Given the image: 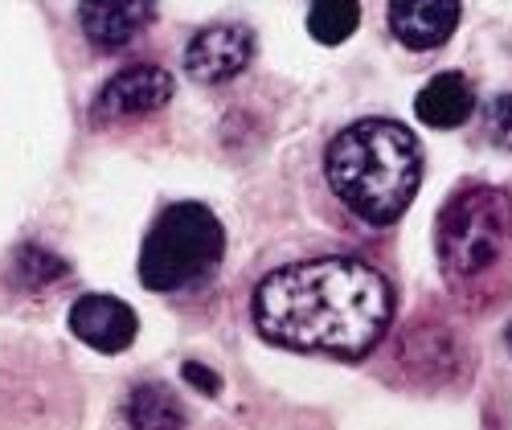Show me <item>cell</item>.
I'll return each instance as SVG.
<instances>
[{
  "mask_svg": "<svg viewBox=\"0 0 512 430\" xmlns=\"http://www.w3.org/2000/svg\"><path fill=\"white\" fill-rule=\"evenodd\" d=\"M70 275V263L62 254H54V250H46V246H21L17 250V258H13V279L21 283V287H29V291H41V287H54V283H62Z\"/></svg>",
  "mask_w": 512,
  "mask_h": 430,
  "instance_id": "obj_13",
  "label": "cell"
},
{
  "mask_svg": "<svg viewBox=\"0 0 512 430\" xmlns=\"http://www.w3.org/2000/svg\"><path fill=\"white\" fill-rule=\"evenodd\" d=\"M361 25V0H312L308 9V33L320 46H340Z\"/></svg>",
  "mask_w": 512,
  "mask_h": 430,
  "instance_id": "obj_12",
  "label": "cell"
},
{
  "mask_svg": "<svg viewBox=\"0 0 512 430\" xmlns=\"http://www.w3.org/2000/svg\"><path fill=\"white\" fill-rule=\"evenodd\" d=\"M226 230L201 201L168 205L140 246V283L148 291H181L218 271Z\"/></svg>",
  "mask_w": 512,
  "mask_h": 430,
  "instance_id": "obj_4",
  "label": "cell"
},
{
  "mask_svg": "<svg viewBox=\"0 0 512 430\" xmlns=\"http://www.w3.org/2000/svg\"><path fill=\"white\" fill-rule=\"evenodd\" d=\"M70 332L95 353H123L132 349L140 320L119 295H82L70 308Z\"/></svg>",
  "mask_w": 512,
  "mask_h": 430,
  "instance_id": "obj_8",
  "label": "cell"
},
{
  "mask_svg": "<svg viewBox=\"0 0 512 430\" xmlns=\"http://www.w3.org/2000/svg\"><path fill=\"white\" fill-rule=\"evenodd\" d=\"M394 291L377 267L345 254L271 271L254 287V324L291 353H324L357 361L386 336Z\"/></svg>",
  "mask_w": 512,
  "mask_h": 430,
  "instance_id": "obj_1",
  "label": "cell"
},
{
  "mask_svg": "<svg viewBox=\"0 0 512 430\" xmlns=\"http://www.w3.org/2000/svg\"><path fill=\"white\" fill-rule=\"evenodd\" d=\"M332 193L369 226H394L422 185V144L394 119H357L324 152Z\"/></svg>",
  "mask_w": 512,
  "mask_h": 430,
  "instance_id": "obj_2",
  "label": "cell"
},
{
  "mask_svg": "<svg viewBox=\"0 0 512 430\" xmlns=\"http://www.w3.org/2000/svg\"><path fill=\"white\" fill-rule=\"evenodd\" d=\"M414 111L426 127H459L476 111V91L459 70H447L422 86L414 99Z\"/></svg>",
  "mask_w": 512,
  "mask_h": 430,
  "instance_id": "obj_10",
  "label": "cell"
},
{
  "mask_svg": "<svg viewBox=\"0 0 512 430\" xmlns=\"http://www.w3.org/2000/svg\"><path fill=\"white\" fill-rule=\"evenodd\" d=\"M254 62V33L238 21H218L193 33L185 46V74L205 86H222Z\"/></svg>",
  "mask_w": 512,
  "mask_h": 430,
  "instance_id": "obj_6",
  "label": "cell"
},
{
  "mask_svg": "<svg viewBox=\"0 0 512 430\" xmlns=\"http://www.w3.org/2000/svg\"><path fill=\"white\" fill-rule=\"evenodd\" d=\"M123 414H127V426H132V430H185L189 426V414H185L181 398L168 390L164 381L132 385Z\"/></svg>",
  "mask_w": 512,
  "mask_h": 430,
  "instance_id": "obj_11",
  "label": "cell"
},
{
  "mask_svg": "<svg viewBox=\"0 0 512 430\" xmlns=\"http://www.w3.org/2000/svg\"><path fill=\"white\" fill-rule=\"evenodd\" d=\"M459 25V0H390V33L406 50H435Z\"/></svg>",
  "mask_w": 512,
  "mask_h": 430,
  "instance_id": "obj_9",
  "label": "cell"
},
{
  "mask_svg": "<svg viewBox=\"0 0 512 430\" xmlns=\"http://www.w3.org/2000/svg\"><path fill=\"white\" fill-rule=\"evenodd\" d=\"M504 344H508V353H512V320H508V328H504Z\"/></svg>",
  "mask_w": 512,
  "mask_h": 430,
  "instance_id": "obj_16",
  "label": "cell"
},
{
  "mask_svg": "<svg viewBox=\"0 0 512 430\" xmlns=\"http://www.w3.org/2000/svg\"><path fill=\"white\" fill-rule=\"evenodd\" d=\"M488 132L500 148H512V95H500L488 111Z\"/></svg>",
  "mask_w": 512,
  "mask_h": 430,
  "instance_id": "obj_14",
  "label": "cell"
},
{
  "mask_svg": "<svg viewBox=\"0 0 512 430\" xmlns=\"http://www.w3.org/2000/svg\"><path fill=\"white\" fill-rule=\"evenodd\" d=\"M156 0H78V29L95 50H123L152 25Z\"/></svg>",
  "mask_w": 512,
  "mask_h": 430,
  "instance_id": "obj_7",
  "label": "cell"
},
{
  "mask_svg": "<svg viewBox=\"0 0 512 430\" xmlns=\"http://www.w3.org/2000/svg\"><path fill=\"white\" fill-rule=\"evenodd\" d=\"M177 95V78L164 66H127L103 82V91L95 95L91 119L95 123H123V119H140L160 107H168Z\"/></svg>",
  "mask_w": 512,
  "mask_h": 430,
  "instance_id": "obj_5",
  "label": "cell"
},
{
  "mask_svg": "<svg viewBox=\"0 0 512 430\" xmlns=\"http://www.w3.org/2000/svg\"><path fill=\"white\" fill-rule=\"evenodd\" d=\"M181 377H185V381L193 385V390L209 394V398H218V394H222V377H218V373H213V369H205V365H197V361H185Z\"/></svg>",
  "mask_w": 512,
  "mask_h": 430,
  "instance_id": "obj_15",
  "label": "cell"
},
{
  "mask_svg": "<svg viewBox=\"0 0 512 430\" xmlns=\"http://www.w3.org/2000/svg\"><path fill=\"white\" fill-rule=\"evenodd\" d=\"M435 246L455 291L500 275L512 254V197L496 185H463L439 213Z\"/></svg>",
  "mask_w": 512,
  "mask_h": 430,
  "instance_id": "obj_3",
  "label": "cell"
}]
</instances>
